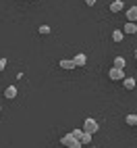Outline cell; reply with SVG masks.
Returning <instances> with one entry per match:
<instances>
[{
    "instance_id": "9c48e42d",
    "label": "cell",
    "mask_w": 137,
    "mask_h": 148,
    "mask_svg": "<svg viewBox=\"0 0 137 148\" xmlns=\"http://www.w3.org/2000/svg\"><path fill=\"white\" fill-rule=\"evenodd\" d=\"M123 32H125V34H131V36H133V34H137V23L127 21V23H125V27H123Z\"/></svg>"
},
{
    "instance_id": "ac0fdd59",
    "label": "cell",
    "mask_w": 137,
    "mask_h": 148,
    "mask_svg": "<svg viewBox=\"0 0 137 148\" xmlns=\"http://www.w3.org/2000/svg\"><path fill=\"white\" fill-rule=\"evenodd\" d=\"M96 2H98V0H85V4H87V6H94Z\"/></svg>"
},
{
    "instance_id": "2e32d148",
    "label": "cell",
    "mask_w": 137,
    "mask_h": 148,
    "mask_svg": "<svg viewBox=\"0 0 137 148\" xmlns=\"http://www.w3.org/2000/svg\"><path fill=\"white\" fill-rule=\"evenodd\" d=\"M83 134H85L83 130H73V132H71V136H73V138H77L79 142H81V136H83Z\"/></svg>"
},
{
    "instance_id": "4fadbf2b",
    "label": "cell",
    "mask_w": 137,
    "mask_h": 148,
    "mask_svg": "<svg viewBox=\"0 0 137 148\" xmlns=\"http://www.w3.org/2000/svg\"><path fill=\"white\" fill-rule=\"evenodd\" d=\"M50 32H52L50 25H40V27H37V34H40V36H50Z\"/></svg>"
},
{
    "instance_id": "8992f818",
    "label": "cell",
    "mask_w": 137,
    "mask_h": 148,
    "mask_svg": "<svg viewBox=\"0 0 137 148\" xmlns=\"http://www.w3.org/2000/svg\"><path fill=\"white\" fill-rule=\"evenodd\" d=\"M125 17H127V21L137 23V6H129V8H127V13H125Z\"/></svg>"
},
{
    "instance_id": "e0dca14e",
    "label": "cell",
    "mask_w": 137,
    "mask_h": 148,
    "mask_svg": "<svg viewBox=\"0 0 137 148\" xmlns=\"http://www.w3.org/2000/svg\"><path fill=\"white\" fill-rule=\"evenodd\" d=\"M6 69V58H0V71H4Z\"/></svg>"
},
{
    "instance_id": "ba28073f",
    "label": "cell",
    "mask_w": 137,
    "mask_h": 148,
    "mask_svg": "<svg viewBox=\"0 0 137 148\" xmlns=\"http://www.w3.org/2000/svg\"><path fill=\"white\" fill-rule=\"evenodd\" d=\"M123 88H125V90H135L137 82L133 79V77H125V79H123Z\"/></svg>"
},
{
    "instance_id": "9a60e30c",
    "label": "cell",
    "mask_w": 137,
    "mask_h": 148,
    "mask_svg": "<svg viewBox=\"0 0 137 148\" xmlns=\"http://www.w3.org/2000/svg\"><path fill=\"white\" fill-rule=\"evenodd\" d=\"M81 144H83V146H90V144H92V134H83V136H81Z\"/></svg>"
},
{
    "instance_id": "44dd1931",
    "label": "cell",
    "mask_w": 137,
    "mask_h": 148,
    "mask_svg": "<svg viewBox=\"0 0 137 148\" xmlns=\"http://www.w3.org/2000/svg\"><path fill=\"white\" fill-rule=\"evenodd\" d=\"M0 113H2V106H0Z\"/></svg>"
},
{
    "instance_id": "8fae6325",
    "label": "cell",
    "mask_w": 137,
    "mask_h": 148,
    "mask_svg": "<svg viewBox=\"0 0 137 148\" xmlns=\"http://www.w3.org/2000/svg\"><path fill=\"white\" fill-rule=\"evenodd\" d=\"M123 38H125V32H123V29H114V32H112V40H114V42H123Z\"/></svg>"
},
{
    "instance_id": "7a4b0ae2",
    "label": "cell",
    "mask_w": 137,
    "mask_h": 148,
    "mask_svg": "<svg viewBox=\"0 0 137 148\" xmlns=\"http://www.w3.org/2000/svg\"><path fill=\"white\" fill-rule=\"evenodd\" d=\"M98 130H100V123H98L96 119H92V117H87V119L83 121V132H85V134H92V136H94V134H96Z\"/></svg>"
},
{
    "instance_id": "277c9868",
    "label": "cell",
    "mask_w": 137,
    "mask_h": 148,
    "mask_svg": "<svg viewBox=\"0 0 137 148\" xmlns=\"http://www.w3.org/2000/svg\"><path fill=\"white\" fill-rule=\"evenodd\" d=\"M58 67L60 69H64V71H73V69H77V65H75V61L71 58V61H68V58H62L60 63H58Z\"/></svg>"
},
{
    "instance_id": "5b68a950",
    "label": "cell",
    "mask_w": 137,
    "mask_h": 148,
    "mask_svg": "<svg viewBox=\"0 0 137 148\" xmlns=\"http://www.w3.org/2000/svg\"><path fill=\"white\" fill-rule=\"evenodd\" d=\"M17 86H6L4 88V98H6V100H13V98H17Z\"/></svg>"
},
{
    "instance_id": "30bf717a",
    "label": "cell",
    "mask_w": 137,
    "mask_h": 148,
    "mask_svg": "<svg viewBox=\"0 0 137 148\" xmlns=\"http://www.w3.org/2000/svg\"><path fill=\"white\" fill-rule=\"evenodd\" d=\"M73 61H75V65H77V67H85V65H87V56H85L83 52H79V54H75Z\"/></svg>"
},
{
    "instance_id": "5bb4252c",
    "label": "cell",
    "mask_w": 137,
    "mask_h": 148,
    "mask_svg": "<svg viewBox=\"0 0 137 148\" xmlns=\"http://www.w3.org/2000/svg\"><path fill=\"white\" fill-rule=\"evenodd\" d=\"M125 65H127V61L123 56H114V67H121V69H125Z\"/></svg>"
},
{
    "instance_id": "6da1fadb",
    "label": "cell",
    "mask_w": 137,
    "mask_h": 148,
    "mask_svg": "<svg viewBox=\"0 0 137 148\" xmlns=\"http://www.w3.org/2000/svg\"><path fill=\"white\" fill-rule=\"evenodd\" d=\"M60 144H62V146H66V148H83V144L77 140V138H73L71 134L62 136V138H60Z\"/></svg>"
},
{
    "instance_id": "d6986e66",
    "label": "cell",
    "mask_w": 137,
    "mask_h": 148,
    "mask_svg": "<svg viewBox=\"0 0 137 148\" xmlns=\"http://www.w3.org/2000/svg\"><path fill=\"white\" fill-rule=\"evenodd\" d=\"M83 148H94V146H92V144H90V146H83Z\"/></svg>"
},
{
    "instance_id": "ffe728a7",
    "label": "cell",
    "mask_w": 137,
    "mask_h": 148,
    "mask_svg": "<svg viewBox=\"0 0 137 148\" xmlns=\"http://www.w3.org/2000/svg\"><path fill=\"white\" fill-rule=\"evenodd\" d=\"M135 58H137V50H135Z\"/></svg>"
},
{
    "instance_id": "7c38bea8",
    "label": "cell",
    "mask_w": 137,
    "mask_h": 148,
    "mask_svg": "<svg viewBox=\"0 0 137 148\" xmlns=\"http://www.w3.org/2000/svg\"><path fill=\"white\" fill-rule=\"evenodd\" d=\"M125 121H127V125H131V127H137V115H127L125 117Z\"/></svg>"
},
{
    "instance_id": "52a82bcc",
    "label": "cell",
    "mask_w": 137,
    "mask_h": 148,
    "mask_svg": "<svg viewBox=\"0 0 137 148\" xmlns=\"http://www.w3.org/2000/svg\"><path fill=\"white\" fill-rule=\"evenodd\" d=\"M123 8H125L123 0H114V2H110V13H121Z\"/></svg>"
},
{
    "instance_id": "3957f363",
    "label": "cell",
    "mask_w": 137,
    "mask_h": 148,
    "mask_svg": "<svg viewBox=\"0 0 137 148\" xmlns=\"http://www.w3.org/2000/svg\"><path fill=\"white\" fill-rule=\"evenodd\" d=\"M108 77H110L112 82H123V79H125V69L112 65V67L108 69Z\"/></svg>"
}]
</instances>
